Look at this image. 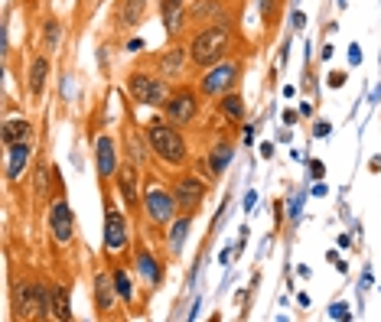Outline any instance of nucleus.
<instances>
[{
    "mask_svg": "<svg viewBox=\"0 0 381 322\" xmlns=\"http://www.w3.org/2000/svg\"><path fill=\"white\" fill-rule=\"evenodd\" d=\"M231 46H235V30L225 20H215L209 26H199L189 39V62L192 69L206 72L212 65H219L221 59H229Z\"/></svg>",
    "mask_w": 381,
    "mask_h": 322,
    "instance_id": "f257e3e1",
    "label": "nucleus"
},
{
    "mask_svg": "<svg viewBox=\"0 0 381 322\" xmlns=\"http://www.w3.org/2000/svg\"><path fill=\"white\" fill-rule=\"evenodd\" d=\"M144 137L150 144V154L157 156L167 166H183L189 160V144L179 134L176 124H169L167 117H153V121L144 124Z\"/></svg>",
    "mask_w": 381,
    "mask_h": 322,
    "instance_id": "f03ea898",
    "label": "nucleus"
},
{
    "mask_svg": "<svg viewBox=\"0 0 381 322\" xmlns=\"http://www.w3.org/2000/svg\"><path fill=\"white\" fill-rule=\"evenodd\" d=\"M49 293L46 284H39V280H26V284H16L14 290V309H16V319H46L53 313L49 306Z\"/></svg>",
    "mask_w": 381,
    "mask_h": 322,
    "instance_id": "7ed1b4c3",
    "label": "nucleus"
},
{
    "mask_svg": "<svg viewBox=\"0 0 381 322\" xmlns=\"http://www.w3.org/2000/svg\"><path fill=\"white\" fill-rule=\"evenodd\" d=\"M241 69H244L241 59H221L219 65L202 72V78H199V95H202V98H221V95L235 92Z\"/></svg>",
    "mask_w": 381,
    "mask_h": 322,
    "instance_id": "20e7f679",
    "label": "nucleus"
},
{
    "mask_svg": "<svg viewBox=\"0 0 381 322\" xmlns=\"http://www.w3.org/2000/svg\"><path fill=\"white\" fill-rule=\"evenodd\" d=\"M179 215L173 199V189H163L160 183H153V176L144 183V218L153 225V228H163Z\"/></svg>",
    "mask_w": 381,
    "mask_h": 322,
    "instance_id": "39448f33",
    "label": "nucleus"
},
{
    "mask_svg": "<svg viewBox=\"0 0 381 322\" xmlns=\"http://www.w3.org/2000/svg\"><path fill=\"white\" fill-rule=\"evenodd\" d=\"M127 95L137 104L144 107H163L169 98V88H167V78L157 72V75H150V72H130L127 75Z\"/></svg>",
    "mask_w": 381,
    "mask_h": 322,
    "instance_id": "423d86ee",
    "label": "nucleus"
},
{
    "mask_svg": "<svg viewBox=\"0 0 381 322\" xmlns=\"http://www.w3.org/2000/svg\"><path fill=\"white\" fill-rule=\"evenodd\" d=\"M202 95H199V88H189V85H179V88H173L167 98V104H163V114H167L169 124H176V127H189L192 121L199 117V104H202Z\"/></svg>",
    "mask_w": 381,
    "mask_h": 322,
    "instance_id": "0eeeda50",
    "label": "nucleus"
},
{
    "mask_svg": "<svg viewBox=\"0 0 381 322\" xmlns=\"http://www.w3.org/2000/svg\"><path fill=\"white\" fill-rule=\"evenodd\" d=\"M169 189H173V199H176V208H179V212L196 215L199 205L206 202L209 186L202 183L196 173H176V176H173V186H169Z\"/></svg>",
    "mask_w": 381,
    "mask_h": 322,
    "instance_id": "6e6552de",
    "label": "nucleus"
},
{
    "mask_svg": "<svg viewBox=\"0 0 381 322\" xmlns=\"http://www.w3.org/2000/svg\"><path fill=\"white\" fill-rule=\"evenodd\" d=\"M115 189L118 199L127 205V212H144V189H140V176H137V163H121L115 173Z\"/></svg>",
    "mask_w": 381,
    "mask_h": 322,
    "instance_id": "1a4fd4ad",
    "label": "nucleus"
},
{
    "mask_svg": "<svg viewBox=\"0 0 381 322\" xmlns=\"http://www.w3.org/2000/svg\"><path fill=\"white\" fill-rule=\"evenodd\" d=\"M130 245V225H127V215L121 208L108 205L105 208V254L108 257H118L121 251H127Z\"/></svg>",
    "mask_w": 381,
    "mask_h": 322,
    "instance_id": "9d476101",
    "label": "nucleus"
},
{
    "mask_svg": "<svg viewBox=\"0 0 381 322\" xmlns=\"http://www.w3.org/2000/svg\"><path fill=\"white\" fill-rule=\"evenodd\" d=\"M49 235L59 247H69L75 241V215L62 195H56L53 205H49Z\"/></svg>",
    "mask_w": 381,
    "mask_h": 322,
    "instance_id": "9b49d317",
    "label": "nucleus"
},
{
    "mask_svg": "<svg viewBox=\"0 0 381 322\" xmlns=\"http://www.w3.org/2000/svg\"><path fill=\"white\" fill-rule=\"evenodd\" d=\"M134 267H137L144 286H150V290H160L163 286V264H160V257H157L150 247L140 245L137 251H134Z\"/></svg>",
    "mask_w": 381,
    "mask_h": 322,
    "instance_id": "f8f14e48",
    "label": "nucleus"
},
{
    "mask_svg": "<svg viewBox=\"0 0 381 322\" xmlns=\"http://www.w3.org/2000/svg\"><path fill=\"white\" fill-rule=\"evenodd\" d=\"M186 65H192L189 62V46H169L167 53L157 59V72H160L167 82H179L183 78V72H186Z\"/></svg>",
    "mask_w": 381,
    "mask_h": 322,
    "instance_id": "ddd939ff",
    "label": "nucleus"
},
{
    "mask_svg": "<svg viewBox=\"0 0 381 322\" xmlns=\"http://www.w3.org/2000/svg\"><path fill=\"white\" fill-rule=\"evenodd\" d=\"M118 286L115 280H111V274H95V309H98V316H108L111 309L118 306Z\"/></svg>",
    "mask_w": 381,
    "mask_h": 322,
    "instance_id": "4468645a",
    "label": "nucleus"
},
{
    "mask_svg": "<svg viewBox=\"0 0 381 322\" xmlns=\"http://www.w3.org/2000/svg\"><path fill=\"white\" fill-rule=\"evenodd\" d=\"M95 160H98V176L101 179H115V173H118L115 140H111V137H98V140H95Z\"/></svg>",
    "mask_w": 381,
    "mask_h": 322,
    "instance_id": "2eb2a0df",
    "label": "nucleus"
},
{
    "mask_svg": "<svg viewBox=\"0 0 381 322\" xmlns=\"http://www.w3.org/2000/svg\"><path fill=\"white\" fill-rule=\"evenodd\" d=\"M160 20L169 36H179L186 26V0H160Z\"/></svg>",
    "mask_w": 381,
    "mask_h": 322,
    "instance_id": "dca6fc26",
    "label": "nucleus"
},
{
    "mask_svg": "<svg viewBox=\"0 0 381 322\" xmlns=\"http://www.w3.org/2000/svg\"><path fill=\"white\" fill-rule=\"evenodd\" d=\"M49 72H53V62H49V55H36V59L30 62V78H26V85H30V95H43L46 92V82H49Z\"/></svg>",
    "mask_w": 381,
    "mask_h": 322,
    "instance_id": "f3484780",
    "label": "nucleus"
},
{
    "mask_svg": "<svg viewBox=\"0 0 381 322\" xmlns=\"http://www.w3.org/2000/svg\"><path fill=\"white\" fill-rule=\"evenodd\" d=\"M33 150H30V140H24V144H14L7 146V179L14 183V179H20V173L26 169V163H30Z\"/></svg>",
    "mask_w": 381,
    "mask_h": 322,
    "instance_id": "a211bd4d",
    "label": "nucleus"
},
{
    "mask_svg": "<svg viewBox=\"0 0 381 322\" xmlns=\"http://www.w3.org/2000/svg\"><path fill=\"white\" fill-rule=\"evenodd\" d=\"M49 306H53V316L59 322H69L72 319V299H69V286L66 284H53L49 286Z\"/></svg>",
    "mask_w": 381,
    "mask_h": 322,
    "instance_id": "6ab92c4d",
    "label": "nucleus"
},
{
    "mask_svg": "<svg viewBox=\"0 0 381 322\" xmlns=\"http://www.w3.org/2000/svg\"><path fill=\"white\" fill-rule=\"evenodd\" d=\"M111 280H115V286H118V296L130 306V303L137 299V284H134V277L127 274V267H124V264H115V267H111Z\"/></svg>",
    "mask_w": 381,
    "mask_h": 322,
    "instance_id": "aec40b11",
    "label": "nucleus"
},
{
    "mask_svg": "<svg viewBox=\"0 0 381 322\" xmlns=\"http://www.w3.org/2000/svg\"><path fill=\"white\" fill-rule=\"evenodd\" d=\"M192 218H196V215H186V212H179V218H173V222H169V235H167V241H169V251H173V254H179V251H183V245H186V235H189V225H192Z\"/></svg>",
    "mask_w": 381,
    "mask_h": 322,
    "instance_id": "412c9836",
    "label": "nucleus"
},
{
    "mask_svg": "<svg viewBox=\"0 0 381 322\" xmlns=\"http://www.w3.org/2000/svg\"><path fill=\"white\" fill-rule=\"evenodd\" d=\"M30 134H33V124L26 121V117H16V121L4 124L0 140H4V146H14V144H24V140H30Z\"/></svg>",
    "mask_w": 381,
    "mask_h": 322,
    "instance_id": "4be33fe9",
    "label": "nucleus"
},
{
    "mask_svg": "<svg viewBox=\"0 0 381 322\" xmlns=\"http://www.w3.org/2000/svg\"><path fill=\"white\" fill-rule=\"evenodd\" d=\"M231 156H235V144L231 140H219L212 146V154H209V169H212V176H221L225 169H229Z\"/></svg>",
    "mask_w": 381,
    "mask_h": 322,
    "instance_id": "5701e85b",
    "label": "nucleus"
},
{
    "mask_svg": "<svg viewBox=\"0 0 381 322\" xmlns=\"http://www.w3.org/2000/svg\"><path fill=\"white\" fill-rule=\"evenodd\" d=\"M186 20H189V23H215V20H219V4H215V0H196V4L186 10Z\"/></svg>",
    "mask_w": 381,
    "mask_h": 322,
    "instance_id": "b1692460",
    "label": "nucleus"
},
{
    "mask_svg": "<svg viewBox=\"0 0 381 322\" xmlns=\"http://www.w3.org/2000/svg\"><path fill=\"white\" fill-rule=\"evenodd\" d=\"M144 7H147V0H121V7H118V23L137 26L140 16H144Z\"/></svg>",
    "mask_w": 381,
    "mask_h": 322,
    "instance_id": "393cba45",
    "label": "nucleus"
},
{
    "mask_svg": "<svg viewBox=\"0 0 381 322\" xmlns=\"http://www.w3.org/2000/svg\"><path fill=\"white\" fill-rule=\"evenodd\" d=\"M219 107H221V114L229 117V121H244V101H241V95L238 92H229V95H221V101H219Z\"/></svg>",
    "mask_w": 381,
    "mask_h": 322,
    "instance_id": "a878e982",
    "label": "nucleus"
},
{
    "mask_svg": "<svg viewBox=\"0 0 381 322\" xmlns=\"http://www.w3.org/2000/svg\"><path fill=\"white\" fill-rule=\"evenodd\" d=\"M43 36H46V46L56 49V46H59V23H56V20H46V26H43Z\"/></svg>",
    "mask_w": 381,
    "mask_h": 322,
    "instance_id": "bb28decb",
    "label": "nucleus"
},
{
    "mask_svg": "<svg viewBox=\"0 0 381 322\" xmlns=\"http://www.w3.org/2000/svg\"><path fill=\"white\" fill-rule=\"evenodd\" d=\"M329 85H333V88H343V85H345V72H329Z\"/></svg>",
    "mask_w": 381,
    "mask_h": 322,
    "instance_id": "cd10ccee",
    "label": "nucleus"
},
{
    "mask_svg": "<svg viewBox=\"0 0 381 322\" xmlns=\"http://www.w3.org/2000/svg\"><path fill=\"white\" fill-rule=\"evenodd\" d=\"M326 134H329V124L320 121V124H316V137H326Z\"/></svg>",
    "mask_w": 381,
    "mask_h": 322,
    "instance_id": "c85d7f7f",
    "label": "nucleus"
},
{
    "mask_svg": "<svg viewBox=\"0 0 381 322\" xmlns=\"http://www.w3.org/2000/svg\"><path fill=\"white\" fill-rule=\"evenodd\" d=\"M137 49H144V43H140V39H130V43H127V53H137Z\"/></svg>",
    "mask_w": 381,
    "mask_h": 322,
    "instance_id": "c756f323",
    "label": "nucleus"
}]
</instances>
